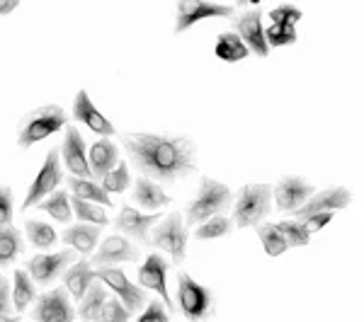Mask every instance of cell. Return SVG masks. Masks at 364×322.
Listing matches in <instances>:
<instances>
[{"mask_svg": "<svg viewBox=\"0 0 364 322\" xmlns=\"http://www.w3.org/2000/svg\"><path fill=\"white\" fill-rule=\"evenodd\" d=\"M25 240L15 226H0V267H10L20 257Z\"/></svg>", "mask_w": 364, "mask_h": 322, "instance_id": "obj_25", "label": "cell"}, {"mask_svg": "<svg viewBox=\"0 0 364 322\" xmlns=\"http://www.w3.org/2000/svg\"><path fill=\"white\" fill-rule=\"evenodd\" d=\"M178 308L187 322H204L214 315V294L187 272H178Z\"/></svg>", "mask_w": 364, "mask_h": 322, "instance_id": "obj_4", "label": "cell"}, {"mask_svg": "<svg viewBox=\"0 0 364 322\" xmlns=\"http://www.w3.org/2000/svg\"><path fill=\"white\" fill-rule=\"evenodd\" d=\"M269 20H272V25L296 27V22L301 20V10L294 8V5H277V8L269 10Z\"/></svg>", "mask_w": 364, "mask_h": 322, "instance_id": "obj_38", "label": "cell"}, {"mask_svg": "<svg viewBox=\"0 0 364 322\" xmlns=\"http://www.w3.org/2000/svg\"><path fill=\"white\" fill-rule=\"evenodd\" d=\"M277 231L282 233V238L287 240V245L289 248H306V245L311 243V233L306 231V226L299 223V221H279Z\"/></svg>", "mask_w": 364, "mask_h": 322, "instance_id": "obj_33", "label": "cell"}, {"mask_svg": "<svg viewBox=\"0 0 364 322\" xmlns=\"http://www.w3.org/2000/svg\"><path fill=\"white\" fill-rule=\"evenodd\" d=\"M331 221H333V213H316V216H309L306 221H299V223H304L309 233H314V231H321V228H326L328 223H331Z\"/></svg>", "mask_w": 364, "mask_h": 322, "instance_id": "obj_41", "label": "cell"}, {"mask_svg": "<svg viewBox=\"0 0 364 322\" xmlns=\"http://www.w3.org/2000/svg\"><path fill=\"white\" fill-rule=\"evenodd\" d=\"M141 257L136 245H132L124 235H109L102 240L97 252L92 255L90 267H112L122 262H136Z\"/></svg>", "mask_w": 364, "mask_h": 322, "instance_id": "obj_16", "label": "cell"}, {"mask_svg": "<svg viewBox=\"0 0 364 322\" xmlns=\"http://www.w3.org/2000/svg\"><path fill=\"white\" fill-rule=\"evenodd\" d=\"M39 211H44V213H49L51 218L58 221V223H68L70 216H73V211H70V201H68V194H63V191H54V194H49L44 199V201L37 204Z\"/></svg>", "mask_w": 364, "mask_h": 322, "instance_id": "obj_28", "label": "cell"}, {"mask_svg": "<svg viewBox=\"0 0 364 322\" xmlns=\"http://www.w3.org/2000/svg\"><path fill=\"white\" fill-rule=\"evenodd\" d=\"M61 182H63V172H61V162H58V148H51L49 153H46V160L42 170H39V174L34 177V182L29 184L27 196H25V201H22V211L37 206V204L44 201L49 194H54Z\"/></svg>", "mask_w": 364, "mask_h": 322, "instance_id": "obj_7", "label": "cell"}, {"mask_svg": "<svg viewBox=\"0 0 364 322\" xmlns=\"http://www.w3.org/2000/svg\"><path fill=\"white\" fill-rule=\"evenodd\" d=\"M214 54L226 63H238L243 58H248L250 51L245 49V44L238 39V34L233 32H221L216 37V44H214Z\"/></svg>", "mask_w": 364, "mask_h": 322, "instance_id": "obj_27", "label": "cell"}, {"mask_svg": "<svg viewBox=\"0 0 364 322\" xmlns=\"http://www.w3.org/2000/svg\"><path fill=\"white\" fill-rule=\"evenodd\" d=\"M233 34H238V39L245 44V49L252 54L265 58L269 54V46L265 42V27H262V13L260 8L245 10L243 15L233 17Z\"/></svg>", "mask_w": 364, "mask_h": 322, "instance_id": "obj_12", "label": "cell"}, {"mask_svg": "<svg viewBox=\"0 0 364 322\" xmlns=\"http://www.w3.org/2000/svg\"><path fill=\"white\" fill-rule=\"evenodd\" d=\"M314 194H316V189L301 177H284L277 187H272V196H274V201H277V209L282 213L299 211Z\"/></svg>", "mask_w": 364, "mask_h": 322, "instance_id": "obj_15", "label": "cell"}, {"mask_svg": "<svg viewBox=\"0 0 364 322\" xmlns=\"http://www.w3.org/2000/svg\"><path fill=\"white\" fill-rule=\"evenodd\" d=\"M17 0H0V15H10L13 10H17Z\"/></svg>", "mask_w": 364, "mask_h": 322, "instance_id": "obj_43", "label": "cell"}, {"mask_svg": "<svg viewBox=\"0 0 364 322\" xmlns=\"http://www.w3.org/2000/svg\"><path fill=\"white\" fill-rule=\"evenodd\" d=\"M68 189L73 191L75 199H83V201L97 204V206H112V199L107 196V191L100 184H95L92 179H78V177H68Z\"/></svg>", "mask_w": 364, "mask_h": 322, "instance_id": "obj_26", "label": "cell"}, {"mask_svg": "<svg viewBox=\"0 0 364 322\" xmlns=\"http://www.w3.org/2000/svg\"><path fill=\"white\" fill-rule=\"evenodd\" d=\"M73 119L85 124L92 133H97V136H114L117 133L112 121L97 112L95 104L90 102V95H87L85 90H78V95L73 99Z\"/></svg>", "mask_w": 364, "mask_h": 322, "instance_id": "obj_19", "label": "cell"}, {"mask_svg": "<svg viewBox=\"0 0 364 322\" xmlns=\"http://www.w3.org/2000/svg\"><path fill=\"white\" fill-rule=\"evenodd\" d=\"M66 124H68V114L63 112V107H58V104H44V107L29 112L20 121V126H17V145L25 150L32 148L34 143L61 131Z\"/></svg>", "mask_w": 364, "mask_h": 322, "instance_id": "obj_3", "label": "cell"}, {"mask_svg": "<svg viewBox=\"0 0 364 322\" xmlns=\"http://www.w3.org/2000/svg\"><path fill=\"white\" fill-rule=\"evenodd\" d=\"M233 223L226 218V216H214V218L204 221V223L197 226L195 238L197 240H214V238H224L231 233Z\"/></svg>", "mask_w": 364, "mask_h": 322, "instance_id": "obj_34", "label": "cell"}, {"mask_svg": "<svg viewBox=\"0 0 364 322\" xmlns=\"http://www.w3.org/2000/svg\"><path fill=\"white\" fill-rule=\"evenodd\" d=\"M97 279L100 284H105L107 289H112L119 303L124 306V310L129 315L136 313L141 306H146V291H141V286L132 284L122 269L117 267H100L97 269Z\"/></svg>", "mask_w": 364, "mask_h": 322, "instance_id": "obj_10", "label": "cell"}, {"mask_svg": "<svg viewBox=\"0 0 364 322\" xmlns=\"http://www.w3.org/2000/svg\"><path fill=\"white\" fill-rule=\"evenodd\" d=\"M13 206H15L13 189L0 184V226H13Z\"/></svg>", "mask_w": 364, "mask_h": 322, "instance_id": "obj_39", "label": "cell"}, {"mask_svg": "<svg viewBox=\"0 0 364 322\" xmlns=\"http://www.w3.org/2000/svg\"><path fill=\"white\" fill-rule=\"evenodd\" d=\"M168 267L170 265L163 260L161 255L151 252L149 257H146L144 265H141V269H139V286L161 294V301H163V306H166V310H175V303L170 301V296H168V281H166Z\"/></svg>", "mask_w": 364, "mask_h": 322, "instance_id": "obj_14", "label": "cell"}, {"mask_svg": "<svg viewBox=\"0 0 364 322\" xmlns=\"http://www.w3.org/2000/svg\"><path fill=\"white\" fill-rule=\"evenodd\" d=\"M107 298H109V294H107V289H105V284H100V281H92L90 289L85 291L83 301H80L78 310H75V315H78V318L83 320V322H95L97 313L102 310V306H105V301H107Z\"/></svg>", "mask_w": 364, "mask_h": 322, "instance_id": "obj_24", "label": "cell"}, {"mask_svg": "<svg viewBox=\"0 0 364 322\" xmlns=\"http://www.w3.org/2000/svg\"><path fill=\"white\" fill-rule=\"evenodd\" d=\"M136 322H170L168 313H166V306L161 301H151L146 303V310L141 313V318Z\"/></svg>", "mask_w": 364, "mask_h": 322, "instance_id": "obj_40", "label": "cell"}, {"mask_svg": "<svg viewBox=\"0 0 364 322\" xmlns=\"http://www.w3.org/2000/svg\"><path fill=\"white\" fill-rule=\"evenodd\" d=\"M0 322H20L17 315H0Z\"/></svg>", "mask_w": 364, "mask_h": 322, "instance_id": "obj_44", "label": "cell"}, {"mask_svg": "<svg viewBox=\"0 0 364 322\" xmlns=\"http://www.w3.org/2000/svg\"><path fill=\"white\" fill-rule=\"evenodd\" d=\"M25 231H27L29 243H32L37 250H49V248H54L56 240H58V233L54 231V226L44 223V221H27V223H25Z\"/></svg>", "mask_w": 364, "mask_h": 322, "instance_id": "obj_30", "label": "cell"}, {"mask_svg": "<svg viewBox=\"0 0 364 322\" xmlns=\"http://www.w3.org/2000/svg\"><path fill=\"white\" fill-rule=\"evenodd\" d=\"M92 281H97V272L90 267V262H87L85 257L63 272V284H66L70 301H78V303L83 301L85 291L90 289Z\"/></svg>", "mask_w": 364, "mask_h": 322, "instance_id": "obj_21", "label": "cell"}, {"mask_svg": "<svg viewBox=\"0 0 364 322\" xmlns=\"http://www.w3.org/2000/svg\"><path fill=\"white\" fill-rule=\"evenodd\" d=\"M129 182H132V177H129L127 162H117V167L112 172H107L102 177V189L105 191H124Z\"/></svg>", "mask_w": 364, "mask_h": 322, "instance_id": "obj_36", "label": "cell"}, {"mask_svg": "<svg viewBox=\"0 0 364 322\" xmlns=\"http://www.w3.org/2000/svg\"><path fill=\"white\" fill-rule=\"evenodd\" d=\"M70 201V211L78 216L80 223H90V226H107V213H102V206L90 201H83V199H68Z\"/></svg>", "mask_w": 364, "mask_h": 322, "instance_id": "obj_31", "label": "cell"}, {"mask_svg": "<svg viewBox=\"0 0 364 322\" xmlns=\"http://www.w3.org/2000/svg\"><path fill=\"white\" fill-rule=\"evenodd\" d=\"M132 315L127 313L124 306L119 303V298H107L102 310L97 313L95 322H129Z\"/></svg>", "mask_w": 364, "mask_h": 322, "instance_id": "obj_37", "label": "cell"}, {"mask_svg": "<svg viewBox=\"0 0 364 322\" xmlns=\"http://www.w3.org/2000/svg\"><path fill=\"white\" fill-rule=\"evenodd\" d=\"M132 199H134V204H139L141 209H149V211L168 206V204L173 201V199L161 189V184H156L154 179H146V177H139L136 182H134Z\"/></svg>", "mask_w": 364, "mask_h": 322, "instance_id": "obj_23", "label": "cell"}, {"mask_svg": "<svg viewBox=\"0 0 364 322\" xmlns=\"http://www.w3.org/2000/svg\"><path fill=\"white\" fill-rule=\"evenodd\" d=\"M75 260L73 250H61V252H51V255H32L25 262V269L29 274V279L39 286H51L54 281L66 272V267Z\"/></svg>", "mask_w": 364, "mask_h": 322, "instance_id": "obj_8", "label": "cell"}, {"mask_svg": "<svg viewBox=\"0 0 364 322\" xmlns=\"http://www.w3.org/2000/svg\"><path fill=\"white\" fill-rule=\"evenodd\" d=\"M13 306H10V286H8V279L0 274V315H8Z\"/></svg>", "mask_w": 364, "mask_h": 322, "instance_id": "obj_42", "label": "cell"}, {"mask_svg": "<svg viewBox=\"0 0 364 322\" xmlns=\"http://www.w3.org/2000/svg\"><path fill=\"white\" fill-rule=\"evenodd\" d=\"M63 162H66V170L70 172V177L92 179L90 167H87V153H85L83 136H80V131L75 126H66V138H63Z\"/></svg>", "mask_w": 364, "mask_h": 322, "instance_id": "obj_18", "label": "cell"}, {"mask_svg": "<svg viewBox=\"0 0 364 322\" xmlns=\"http://www.w3.org/2000/svg\"><path fill=\"white\" fill-rule=\"evenodd\" d=\"M350 204H352V194L348 187H331V189L316 191V194L296 211L294 221H306L309 216H316V213H333V211L348 209Z\"/></svg>", "mask_w": 364, "mask_h": 322, "instance_id": "obj_13", "label": "cell"}, {"mask_svg": "<svg viewBox=\"0 0 364 322\" xmlns=\"http://www.w3.org/2000/svg\"><path fill=\"white\" fill-rule=\"evenodd\" d=\"M272 206V187L269 184H245L238 191V201L233 206V221L238 228H257Z\"/></svg>", "mask_w": 364, "mask_h": 322, "instance_id": "obj_5", "label": "cell"}, {"mask_svg": "<svg viewBox=\"0 0 364 322\" xmlns=\"http://www.w3.org/2000/svg\"><path fill=\"white\" fill-rule=\"evenodd\" d=\"M119 162V148L109 138H102L92 143L90 153H87V167H90V177L102 179L107 172H112Z\"/></svg>", "mask_w": 364, "mask_h": 322, "instance_id": "obj_20", "label": "cell"}, {"mask_svg": "<svg viewBox=\"0 0 364 322\" xmlns=\"http://www.w3.org/2000/svg\"><path fill=\"white\" fill-rule=\"evenodd\" d=\"M122 143L141 177L156 184H173L197 170L195 143L182 133H124Z\"/></svg>", "mask_w": 364, "mask_h": 322, "instance_id": "obj_1", "label": "cell"}, {"mask_svg": "<svg viewBox=\"0 0 364 322\" xmlns=\"http://www.w3.org/2000/svg\"><path fill=\"white\" fill-rule=\"evenodd\" d=\"M231 189L224 182H216L211 177H202L199 179V191L197 196L187 204L185 209V228L190 226H199L204 221L214 218V216H221L224 211L231 206Z\"/></svg>", "mask_w": 364, "mask_h": 322, "instance_id": "obj_2", "label": "cell"}, {"mask_svg": "<svg viewBox=\"0 0 364 322\" xmlns=\"http://www.w3.org/2000/svg\"><path fill=\"white\" fill-rule=\"evenodd\" d=\"M296 27L291 25H269L265 29V42L269 49H277V46H289L296 42Z\"/></svg>", "mask_w": 364, "mask_h": 322, "instance_id": "obj_35", "label": "cell"}, {"mask_svg": "<svg viewBox=\"0 0 364 322\" xmlns=\"http://www.w3.org/2000/svg\"><path fill=\"white\" fill-rule=\"evenodd\" d=\"M156 221H158L156 213H139L136 209L122 204V211L114 218V228L119 233H124V235L139 240L141 245H151L149 233H151V228L156 226Z\"/></svg>", "mask_w": 364, "mask_h": 322, "instance_id": "obj_17", "label": "cell"}, {"mask_svg": "<svg viewBox=\"0 0 364 322\" xmlns=\"http://www.w3.org/2000/svg\"><path fill=\"white\" fill-rule=\"evenodd\" d=\"M187 238H190V233H187L182 216L180 213H168V218L156 226L154 238H151V245L158 250H166V252H170V257H173L175 265H182V262H185Z\"/></svg>", "mask_w": 364, "mask_h": 322, "instance_id": "obj_6", "label": "cell"}, {"mask_svg": "<svg viewBox=\"0 0 364 322\" xmlns=\"http://www.w3.org/2000/svg\"><path fill=\"white\" fill-rule=\"evenodd\" d=\"M236 8L233 5L209 3V0H182L178 3V17H175V34L187 32L199 20H209V17H233Z\"/></svg>", "mask_w": 364, "mask_h": 322, "instance_id": "obj_11", "label": "cell"}, {"mask_svg": "<svg viewBox=\"0 0 364 322\" xmlns=\"http://www.w3.org/2000/svg\"><path fill=\"white\" fill-rule=\"evenodd\" d=\"M257 238H260L262 248H265V252L269 257H279L287 252V240L282 238V233L277 231V226L274 223H265V226H257Z\"/></svg>", "mask_w": 364, "mask_h": 322, "instance_id": "obj_32", "label": "cell"}, {"mask_svg": "<svg viewBox=\"0 0 364 322\" xmlns=\"http://www.w3.org/2000/svg\"><path fill=\"white\" fill-rule=\"evenodd\" d=\"M100 233H102V228H100V226L75 223V226H70L66 233H63V245H68V248H73L75 252L87 257L90 252H95Z\"/></svg>", "mask_w": 364, "mask_h": 322, "instance_id": "obj_22", "label": "cell"}, {"mask_svg": "<svg viewBox=\"0 0 364 322\" xmlns=\"http://www.w3.org/2000/svg\"><path fill=\"white\" fill-rule=\"evenodd\" d=\"M13 303H15V310H25L29 303L37 298V289H34V281L29 279V274L25 269H17L15 272V286H13Z\"/></svg>", "mask_w": 364, "mask_h": 322, "instance_id": "obj_29", "label": "cell"}, {"mask_svg": "<svg viewBox=\"0 0 364 322\" xmlns=\"http://www.w3.org/2000/svg\"><path fill=\"white\" fill-rule=\"evenodd\" d=\"M34 322H75V308L66 289H51L34 298Z\"/></svg>", "mask_w": 364, "mask_h": 322, "instance_id": "obj_9", "label": "cell"}]
</instances>
